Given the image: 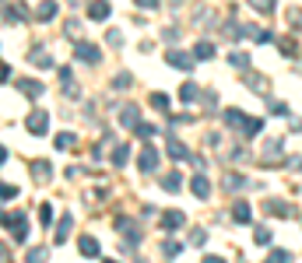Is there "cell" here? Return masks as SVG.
Wrapping results in <instances>:
<instances>
[{"label": "cell", "mask_w": 302, "mask_h": 263, "mask_svg": "<svg viewBox=\"0 0 302 263\" xmlns=\"http://www.w3.org/2000/svg\"><path fill=\"white\" fill-rule=\"evenodd\" d=\"M21 14H25V7H21V4H7V7H4V21H7V25H18V21H25Z\"/></svg>", "instance_id": "obj_12"}, {"label": "cell", "mask_w": 302, "mask_h": 263, "mask_svg": "<svg viewBox=\"0 0 302 263\" xmlns=\"http://www.w3.org/2000/svg\"><path fill=\"white\" fill-rule=\"evenodd\" d=\"M32 175L46 182V179H53V165H50V162H39V165H32Z\"/></svg>", "instance_id": "obj_17"}, {"label": "cell", "mask_w": 302, "mask_h": 263, "mask_svg": "<svg viewBox=\"0 0 302 263\" xmlns=\"http://www.w3.org/2000/svg\"><path fill=\"white\" fill-rule=\"evenodd\" d=\"M190 190H194V197H197V200H207V197H211V186H207V179H204L201 172L190 179Z\"/></svg>", "instance_id": "obj_6"}, {"label": "cell", "mask_w": 302, "mask_h": 263, "mask_svg": "<svg viewBox=\"0 0 302 263\" xmlns=\"http://www.w3.org/2000/svg\"><path fill=\"white\" fill-rule=\"evenodd\" d=\"M197 95H201V91H197V85H194V81H186V85L179 88V98H183V102H194Z\"/></svg>", "instance_id": "obj_20"}, {"label": "cell", "mask_w": 302, "mask_h": 263, "mask_svg": "<svg viewBox=\"0 0 302 263\" xmlns=\"http://www.w3.org/2000/svg\"><path fill=\"white\" fill-rule=\"evenodd\" d=\"M0 197H4V200H11V197H18V186H11V182H4V186H0Z\"/></svg>", "instance_id": "obj_34"}, {"label": "cell", "mask_w": 302, "mask_h": 263, "mask_svg": "<svg viewBox=\"0 0 302 263\" xmlns=\"http://www.w3.org/2000/svg\"><path fill=\"white\" fill-rule=\"evenodd\" d=\"M267 211H274V214H281V218H288V214H292V207H288L285 200H267Z\"/></svg>", "instance_id": "obj_23"}, {"label": "cell", "mask_w": 302, "mask_h": 263, "mask_svg": "<svg viewBox=\"0 0 302 263\" xmlns=\"http://www.w3.org/2000/svg\"><path fill=\"white\" fill-rule=\"evenodd\" d=\"M67 4H70V7H78V4H85V0H67Z\"/></svg>", "instance_id": "obj_44"}, {"label": "cell", "mask_w": 302, "mask_h": 263, "mask_svg": "<svg viewBox=\"0 0 302 263\" xmlns=\"http://www.w3.org/2000/svg\"><path fill=\"white\" fill-rule=\"evenodd\" d=\"M105 263H116V260H105Z\"/></svg>", "instance_id": "obj_45"}, {"label": "cell", "mask_w": 302, "mask_h": 263, "mask_svg": "<svg viewBox=\"0 0 302 263\" xmlns=\"http://www.w3.org/2000/svg\"><path fill=\"white\" fill-rule=\"evenodd\" d=\"M239 186H246V179H243V175H236V172L225 175V190H239Z\"/></svg>", "instance_id": "obj_27"}, {"label": "cell", "mask_w": 302, "mask_h": 263, "mask_svg": "<svg viewBox=\"0 0 302 263\" xmlns=\"http://www.w3.org/2000/svg\"><path fill=\"white\" fill-rule=\"evenodd\" d=\"M232 63H236V67H250V56H246V53H232Z\"/></svg>", "instance_id": "obj_39"}, {"label": "cell", "mask_w": 302, "mask_h": 263, "mask_svg": "<svg viewBox=\"0 0 302 263\" xmlns=\"http://www.w3.org/2000/svg\"><path fill=\"white\" fill-rule=\"evenodd\" d=\"M194 56H197V60H211V56H214V46H211V43H197Z\"/></svg>", "instance_id": "obj_22"}, {"label": "cell", "mask_w": 302, "mask_h": 263, "mask_svg": "<svg viewBox=\"0 0 302 263\" xmlns=\"http://www.w3.org/2000/svg\"><path fill=\"white\" fill-rule=\"evenodd\" d=\"M137 7H158V0H134Z\"/></svg>", "instance_id": "obj_42"}, {"label": "cell", "mask_w": 302, "mask_h": 263, "mask_svg": "<svg viewBox=\"0 0 302 263\" xmlns=\"http://www.w3.org/2000/svg\"><path fill=\"white\" fill-rule=\"evenodd\" d=\"M165 60H169L172 67H179V70H194V60H197V56L179 53V49H169V53H165Z\"/></svg>", "instance_id": "obj_3"}, {"label": "cell", "mask_w": 302, "mask_h": 263, "mask_svg": "<svg viewBox=\"0 0 302 263\" xmlns=\"http://www.w3.org/2000/svg\"><path fill=\"white\" fill-rule=\"evenodd\" d=\"M134 133H137V137H144V140H151V137H155L158 130L151 127V123H137V127H134Z\"/></svg>", "instance_id": "obj_24"}, {"label": "cell", "mask_w": 302, "mask_h": 263, "mask_svg": "<svg viewBox=\"0 0 302 263\" xmlns=\"http://www.w3.org/2000/svg\"><path fill=\"white\" fill-rule=\"evenodd\" d=\"M260 130H263V120H250V116L243 120V133H246V137H256Z\"/></svg>", "instance_id": "obj_18"}, {"label": "cell", "mask_w": 302, "mask_h": 263, "mask_svg": "<svg viewBox=\"0 0 302 263\" xmlns=\"http://www.w3.org/2000/svg\"><path fill=\"white\" fill-rule=\"evenodd\" d=\"M267 263H292V256L285 249H274V253H267Z\"/></svg>", "instance_id": "obj_31"}, {"label": "cell", "mask_w": 302, "mask_h": 263, "mask_svg": "<svg viewBox=\"0 0 302 263\" xmlns=\"http://www.w3.org/2000/svg\"><path fill=\"white\" fill-rule=\"evenodd\" d=\"M162 253H165V256H176V253H179V242L165 239V242H162Z\"/></svg>", "instance_id": "obj_36"}, {"label": "cell", "mask_w": 302, "mask_h": 263, "mask_svg": "<svg viewBox=\"0 0 302 263\" xmlns=\"http://www.w3.org/2000/svg\"><path fill=\"white\" fill-rule=\"evenodd\" d=\"M204 263H225V260H221V256H207Z\"/></svg>", "instance_id": "obj_43"}, {"label": "cell", "mask_w": 302, "mask_h": 263, "mask_svg": "<svg viewBox=\"0 0 302 263\" xmlns=\"http://www.w3.org/2000/svg\"><path fill=\"white\" fill-rule=\"evenodd\" d=\"M243 120H246V116H243L239 109H229V112H225V123H229V127H243Z\"/></svg>", "instance_id": "obj_26"}, {"label": "cell", "mask_w": 302, "mask_h": 263, "mask_svg": "<svg viewBox=\"0 0 302 263\" xmlns=\"http://www.w3.org/2000/svg\"><path fill=\"white\" fill-rule=\"evenodd\" d=\"M151 105L165 112V109H169V95H165V91H155V95H151Z\"/></svg>", "instance_id": "obj_30"}, {"label": "cell", "mask_w": 302, "mask_h": 263, "mask_svg": "<svg viewBox=\"0 0 302 263\" xmlns=\"http://www.w3.org/2000/svg\"><path fill=\"white\" fill-rule=\"evenodd\" d=\"M130 81H134L130 74H120V78H116V88H130Z\"/></svg>", "instance_id": "obj_41"}, {"label": "cell", "mask_w": 302, "mask_h": 263, "mask_svg": "<svg viewBox=\"0 0 302 263\" xmlns=\"http://www.w3.org/2000/svg\"><path fill=\"white\" fill-rule=\"evenodd\" d=\"M78 249H81V256H88V260H95V256H99V242H95L92 235L78 239Z\"/></svg>", "instance_id": "obj_11"}, {"label": "cell", "mask_w": 302, "mask_h": 263, "mask_svg": "<svg viewBox=\"0 0 302 263\" xmlns=\"http://www.w3.org/2000/svg\"><path fill=\"white\" fill-rule=\"evenodd\" d=\"M88 14H92V21H105L109 18V4L105 0H95V4L88 7Z\"/></svg>", "instance_id": "obj_14"}, {"label": "cell", "mask_w": 302, "mask_h": 263, "mask_svg": "<svg viewBox=\"0 0 302 263\" xmlns=\"http://www.w3.org/2000/svg\"><path fill=\"white\" fill-rule=\"evenodd\" d=\"M162 228H183V211H162Z\"/></svg>", "instance_id": "obj_10"}, {"label": "cell", "mask_w": 302, "mask_h": 263, "mask_svg": "<svg viewBox=\"0 0 302 263\" xmlns=\"http://www.w3.org/2000/svg\"><path fill=\"white\" fill-rule=\"evenodd\" d=\"M70 228H74V218L67 214V218L60 221V228H56V242H67V235H70Z\"/></svg>", "instance_id": "obj_19"}, {"label": "cell", "mask_w": 302, "mask_h": 263, "mask_svg": "<svg viewBox=\"0 0 302 263\" xmlns=\"http://www.w3.org/2000/svg\"><path fill=\"white\" fill-rule=\"evenodd\" d=\"M158 158H162V155L155 151V147H144V151H141V162H137L141 172H155V169H158Z\"/></svg>", "instance_id": "obj_4"}, {"label": "cell", "mask_w": 302, "mask_h": 263, "mask_svg": "<svg viewBox=\"0 0 302 263\" xmlns=\"http://www.w3.org/2000/svg\"><path fill=\"white\" fill-rule=\"evenodd\" d=\"M56 11H60V7H56V0H43V4L35 7V14H39V21H50V18H53Z\"/></svg>", "instance_id": "obj_13"}, {"label": "cell", "mask_w": 302, "mask_h": 263, "mask_svg": "<svg viewBox=\"0 0 302 263\" xmlns=\"http://www.w3.org/2000/svg\"><path fill=\"white\" fill-rule=\"evenodd\" d=\"M25 127H28V133L43 137V133L50 130V116H46L43 109H32V112H28V120H25Z\"/></svg>", "instance_id": "obj_1"}, {"label": "cell", "mask_w": 302, "mask_h": 263, "mask_svg": "<svg viewBox=\"0 0 302 263\" xmlns=\"http://www.w3.org/2000/svg\"><path fill=\"white\" fill-rule=\"evenodd\" d=\"M253 235H256V242H260V246H271V232H267V228H256Z\"/></svg>", "instance_id": "obj_37"}, {"label": "cell", "mask_w": 302, "mask_h": 263, "mask_svg": "<svg viewBox=\"0 0 302 263\" xmlns=\"http://www.w3.org/2000/svg\"><path fill=\"white\" fill-rule=\"evenodd\" d=\"M204 242H207V232L204 228H194L190 232V246H204Z\"/></svg>", "instance_id": "obj_32"}, {"label": "cell", "mask_w": 302, "mask_h": 263, "mask_svg": "<svg viewBox=\"0 0 302 263\" xmlns=\"http://www.w3.org/2000/svg\"><path fill=\"white\" fill-rule=\"evenodd\" d=\"M250 218H253V214H250V204H246V200H236V207H232V221H236V224H250Z\"/></svg>", "instance_id": "obj_9"}, {"label": "cell", "mask_w": 302, "mask_h": 263, "mask_svg": "<svg viewBox=\"0 0 302 263\" xmlns=\"http://www.w3.org/2000/svg\"><path fill=\"white\" fill-rule=\"evenodd\" d=\"M120 123H123V127H137V123H141V120H137V105H127V109L120 112Z\"/></svg>", "instance_id": "obj_15"}, {"label": "cell", "mask_w": 302, "mask_h": 263, "mask_svg": "<svg viewBox=\"0 0 302 263\" xmlns=\"http://www.w3.org/2000/svg\"><path fill=\"white\" fill-rule=\"evenodd\" d=\"M250 4H253V7H256L260 14H271V11H274V4H278V0H250Z\"/></svg>", "instance_id": "obj_28"}, {"label": "cell", "mask_w": 302, "mask_h": 263, "mask_svg": "<svg viewBox=\"0 0 302 263\" xmlns=\"http://www.w3.org/2000/svg\"><path fill=\"white\" fill-rule=\"evenodd\" d=\"M74 53H78V60H85V63H99V46H92V43H78Z\"/></svg>", "instance_id": "obj_5"}, {"label": "cell", "mask_w": 302, "mask_h": 263, "mask_svg": "<svg viewBox=\"0 0 302 263\" xmlns=\"http://www.w3.org/2000/svg\"><path fill=\"white\" fill-rule=\"evenodd\" d=\"M162 186H165L169 193H179V190H183V179H179V172H169V175L162 179Z\"/></svg>", "instance_id": "obj_16"}, {"label": "cell", "mask_w": 302, "mask_h": 263, "mask_svg": "<svg viewBox=\"0 0 302 263\" xmlns=\"http://www.w3.org/2000/svg\"><path fill=\"white\" fill-rule=\"evenodd\" d=\"M56 147H60V151H63V147H74V133H60L56 137Z\"/></svg>", "instance_id": "obj_35"}, {"label": "cell", "mask_w": 302, "mask_h": 263, "mask_svg": "<svg viewBox=\"0 0 302 263\" xmlns=\"http://www.w3.org/2000/svg\"><path fill=\"white\" fill-rule=\"evenodd\" d=\"M127 162H130V147H123V144H120L116 151H112V165H127Z\"/></svg>", "instance_id": "obj_21"}, {"label": "cell", "mask_w": 302, "mask_h": 263, "mask_svg": "<svg viewBox=\"0 0 302 263\" xmlns=\"http://www.w3.org/2000/svg\"><path fill=\"white\" fill-rule=\"evenodd\" d=\"M14 88H18V91H25V95H32V98H39V95H43V85H39V81H32V78L14 81Z\"/></svg>", "instance_id": "obj_7"}, {"label": "cell", "mask_w": 302, "mask_h": 263, "mask_svg": "<svg viewBox=\"0 0 302 263\" xmlns=\"http://www.w3.org/2000/svg\"><path fill=\"white\" fill-rule=\"evenodd\" d=\"M105 39H109V46H120V39H123V35H120V32H116V28H112V32H109V35H105Z\"/></svg>", "instance_id": "obj_40"}, {"label": "cell", "mask_w": 302, "mask_h": 263, "mask_svg": "<svg viewBox=\"0 0 302 263\" xmlns=\"http://www.w3.org/2000/svg\"><path fill=\"white\" fill-rule=\"evenodd\" d=\"M25 260H28V263H46V260H50V253H46V249H28V256H25Z\"/></svg>", "instance_id": "obj_29"}, {"label": "cell", "mask_w": 302, "mask_h": 263, "mask_svg": "<svg viewBox=\"0 0 302 263\" xmlns=\"http://www.w3.org/2000/svg\"><path fill=\"white\" fill-rule=\"evenodd\" d=\"M169 155H172L176 162H190V158H194V155L186 151V147H183V144H179V140H176L172 133H169Z\"/></svg>", "instance_id": "obj_8"}, {"label": "cell", "mask_w": 302, "mask_h": 263, "mask_svg": "<svg viewBox=\"0 0 302 263\" xmlns=\"http://www.w3.org/2000/svg\"><path fill=\"white\" fill-rule=\"evenodd\" d=\"M32 63H35V67H53V60H50L46 53H39V49L32 53Z\"/></svg>", "instance_id": "obj_33"}, {"label": "cell", "mask_w": 302, "mask_h": 263, "mask_svg": "<svg viewBox=\"0 0 302 263\" xmlns=\"http://www.w3.org/2000/svg\"><path fill=\"white\" fill-rule=\"evenodd\" d=\"M4 224H7V232H11L18 242L28 239V221H25V214H4Z\"/></svg>", "instance_id": "obj_2"}, {"label": "cell", "mask_w": 302, "mask_h": 263, "mask_svg": "<svg viewBox=\"0 0 302 263\" xmlns=\"http://www.w3.org/2000/svg\"><path fill=\"white\" fill-rule=\"evenodd\" d=\"M39 224H43V228H50V224H53V207H50V204L39 207Z\"/></svg>", "instance_id": "obj_25"}, {"label": "cell", "mask_w": 302, "mask_h": 263, "mask_svg": "<svg viewBox=\"0 0 302 263\" xmlns=\"http://www.w3.org/2000/svg\"><path fill=\"white\" fill-rule=\"evenodd\" d=\"M281 53L292 56V53H295V39H281Z\"/></svg>", "instance_id": "obj_38"}]
</instances>
